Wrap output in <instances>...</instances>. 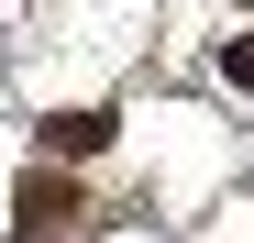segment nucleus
Here are the masks:
<instances>
[{
    "label": "nucleus",
    "mask_w": 254,
    "mask_h": 243,
    "mask_svg": "<svg viewBox=\"0 0 254 243\" xmlns=\"http://www.w3.org/2000/svg\"><path fill=\"white\" fill-rule=\"evenodd\" d=\"M221 77H232V89H254V33H232V45H221Z\"/></svg>",
    "instance_id": "obj_3"
},
{
    "label": "nucleus",
    "mask_w": 254,
    "mask_h": 243,
    "mask_svg": "<svg viewBox=\"0 0 254 243\" xmlns=\"http://www.w3.org/2000/svg\"><path fill=\"white\" fill-rule=\"evenodd\" d=\"M77 210H89V188L56 177V166H33V177L11 188V243H66V232H77Z\"/></svg>",
    "instance_id": "obj_1"
},
{
    "label": "nucleus",
    "mask_w": 254,
    "mask_h": 243,
    "mask_svg": "<svg viewBox=\"0 0 254 243\" xmlns=\"http://www.w3.org/2000/svg\"><path fill=\"white\" fill-rule=\"evenodd\" d=\"M111 144V111H56L45 122V166H66V155H100Z\"/></svg>",
    "instance_id": "obj_2"
}]
</instances>
